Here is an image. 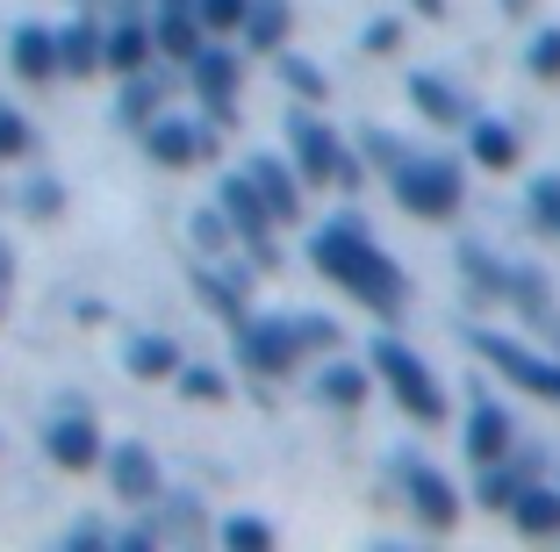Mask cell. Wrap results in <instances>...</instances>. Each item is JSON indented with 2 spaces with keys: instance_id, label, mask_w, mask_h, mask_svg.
Segmentation results:
<instances>
[{
  "instance_id": "cell-1",
  "label": "cell",
  "mask_w": 560,
  "mask_h": 552,
  "mask_svg": "<svg viewBox=\"0 0 560 552\" xmlns=\"http://www.w3.org/2000/svg\"><path fill=\"white\" fill-rule=\"evenodd\" d=\"M310 259H316V273L338 280L360 309H374V316H402L410 309V273L374 244L366 215H330V223L310 237Z\"/></svg>"
},
{
  "instance_id": "cell-2",
  "label": "cell",
  "mask_w": 560,
  "mask_h": 552,
  "mask_svg": "<svg viewBox=\"0 0 560 552\" xmlns=\"http://www.w3.org/2000/svg\"><path fill=\"white\" fill-rule=\"evenodd\" d=\"M288 151H295V173H302V179H316V187H346V195H360V179H366L360 151H352L346 137L330 130L324 115H310V101H302V108H288Z\"/></svg>"
},
{
  "instance_id": "cell-3",
  "label": "cell",
  "mask_w": 560,
  "mask_h": 552,
  "mask_svg": "<svg viewBox=\"0 0 560 552\" xmlns=\"http://www.w3.org/2000/svg\"><path fill=\"white\" fill-rule=\"evenodd\" d=\"M366 374L388 380V395H396V402L410 409L417 423H445V388H439V374H431V366H424V359H417L402 338H374V344H366Z\"/></svg>"
},
{
  "instance_id": "cell-4",
  "label": "cell",
  "mask_w": 560,
  "mask_h": 552,
  "mask_svg": "<svg viewBox=\"0 0 560 552\" xmlns=\"http://www.w3.org/2000/svg\"><path fill=\"white\" fill-rule=\"evenodd\" d=\"M388 195L402 201L410 215H424V223H445V215H460V165L453 158H424V151H410V158L388 165Z\"/></svg>"
},
{
  "instance_id": "cell-5",
  "label": "cell",
  "mask_w": 560,
  "mask_h": 552,
  "mask_svg": "<svg viewBox=\"0 0 560 552\" xmlns=\"http://www.w3.org/2000/svg\"><path fill=\"white\" fill-rule=\"evenodd\" d=\"M215 209H223V223L237 230V244L252 251V273H273L280 266V244H273V209H266V195L252 187V173H223V187H215Z\"/></svg>"
},
{
  "instance_id": "cell-6",
  "label": "cell",
  "mask_w": 560,
  "mask_h": 552,
  "mask_svg": "<svg viewBox=\"0 0 560 552\" xmlns=\"http://www.w3.org/2000/svg\"><path fill=\"white\" fill-rule=\"evenodd\" d=\"M388 481L402 488V509H410L424 531H453V524H460V488H453V473L431 467V459L396 453L388 459Z\"/></svg>"
},
{
  "instance_id": "cell-7",
  "label": "cell",
  "mask_w": 560,
  "mask_h": 552,
  "mask_svg": "<svg viewBox=\"0 0 560 552\" xmlns=\"http://www.w3.org/2000/svg\"><path fill=\"white\" fill-rule=\"evenodd\" d=\"M231 344H237V366L259 374V380H288V374H295V359H302V330H295L288 309H280V316H245Z\"/></svg>"
},
{
  "instance_id": "cell-8",
  "label": "cell",
  "mask_w": 560,
  "mask_h": 552,
  "mask_svg": "<svg viewBox=\"0 0 560 552\" xmlns=\"http://www.w3.org/2000/svg\"><path fill=\"white\" fill-rule=\"evenodd\" d=\"M467 344H475V352L489 359V366L511 380L517 395H539V402H553V409H560V359H539L532 344L503 338V330H467Z\"/></svg>"
},
{
  "instance_id": "cell-9",
  "label": "cell",
  "mask_w": 560,
  "mask_h": 552,
  "mask_svg": "<svg viewBox=\"0 0 560 552\" xmlns=\"http://www.w3.org/2000/svg\"><path fill=\"white\" fill-rule=\"evenodd\" d=\"M187 80H195V94H201V108H209V122H223V130H231V122H237V86H245L237 50L201 44L195 58H187Z\"/></svg>"
},
{
  "instance_id": "cell-10",
  "label": "cell",
  "mask_w": 560,
  "mask_h": 552,
  "mask_svg": "<svg viewBox=\"0 0 560 552\" xmlns=\"http://www.w3.org/2000/svg\"><path fill=\"white\" fill-rule=\"evenodd\" d=\"M101 467H108L116 503H130V509H151L165 495V473H159V459H151V445H108Z\"/></svg>"
},
{
  "instance_id": "cell-11",
  "label": "cell",
  "mask_w": 560,
  "mask_h": 552,
  "mask_svg": "<svg viewBox=\"0 0 560 552\" xmlns=\"http://www.w3.org/2000/svg\"><path fill=\"white\" fill-rule=\"evenodd\" d=\"M44 453L58 459L66 473L101 467V431H94V416H86L80 402H66V416H50V423H44Z\"/></svg>"
},
{
  "instance_id": "cell-12",
  "label": "cell",
  "mask_w": 560,
  "mask_h": 552,
  "mask_svg": "<svg viewBox=\"0 0 560 552\" xmlns=\"http://www.w3.org/2000/svg\"><path fill=\"white\" fill-rule=\"evenodd\" d=\"M195 294H201V309H215L223 324H245L252 316V266H231V259H209L195 273Z\"/></svg>"
},
{
  "instance_id": "cell-13",
  "label": "cell",
  "mask_w": 560,
  "mask_h": 552,
  "mask_svg": "<svg viewBox=\"0 0 560 552\" xmlns=\"http://www.w3.org/2000/svg\"><path fill=\"white\" fill-rule=\"evenodd\" d=\"M511 445H517L511 409L495 402V395H475V409H467V459H475V467H489V459H503Z\"/></svg>"
},
{
  "instance_id": "cell-14",
  "label": "cell",
  "mask_w": 560,
  "mask_h": 552,
  "mask_svg": "<svg viewBox=\"0 0 560 552\" xmlns=\"http://www.w3.org/2000/svg\"><path fill=\"white\" fill-rule=\"evenodd\" d=\"M245 173H252V187L266 195V209H273V223H280V230H288V223H302V173H288V165H280L273 151L245 158Z\"/></svg>"
},
{
  "instance_id": "cell-15",
  "label": "cell",
  "mask_w": 560,
  "mask_h": 552,
  "mask_svg": "<svg viewBox=\"0 0 560 552\" xmlns=\"http://www.w3.org/2000/svg\"><path fill=\"white\" fill-rule=\"evenodd\" d=\"M144 151L159 165H195V158H209V130H195V122H180V115H151Z\"/></svg>"
},
{
  "instance_id": "cell-16",
  "label": "cell",
  "mask_w": 560,
  "mask_h": 552,
  "mask_svg": "<svg viewBox=\"0 0 560 552\" xmlns=\"http://www.w3.org/2000/svg\"><path fill=\"white\" fill-rule=\"evenodd\" d=\"M410 101L424 108V122H439V130H460V122H475V101L445 80V72H417V80H410Z\"/></svg>"
},
{
  "instance_id": "cell-17",
  "label": "cell",
  "mask_w": 560,
  "mask_h": 552,
  "mask_svg": "<svg viewBox=\"0 0 560 552\" xmlns=\"http://www.w3.org/2000/svg\"><path fill=\"white\" fill-rule=\"evenodd\" d=\"M8 58H15V72L30 86H50L58 80V30H44V22H22L15 36H8Z\"/></svg>"
},
{
  "instance_id": "cell-18",
  "label": "cell",
  "mask_w": 560,
  "mask_h": 552,
  "mask_svg": "<svg viewBox=\"0 0 560 552\" xmlns=\"http://www.w3.org/2000/svg\"><path fill=\"white\" fill-rule=\"evenodd\" d=\"M151 58H159V44H151L144 22H116V30H101V72L130 80V72H144Z\"/></svg>"
},
{
  "instance_id": "cell-19",
  "label": "cell",
  "mask_w": 560,
  "mask_h": 552,
  "mask_svg": "<svg viewBox=\"0 0 560 552\" xmlns=\"http://www.w3.org/2000/svg\"><path fill=\"white\" fill-rule=\"evenodd\" d=\"M532 481H539V459H532V453H517V459L503 453V459H489V467H481V488H475V495H481V509H511Z\"/></svg>"
},
{
  "instance_id": "cell-20",
  "label": "cell",
  "mask_w": 560,
  "mask_h": 552,
  "mask_svg": "<svg viewBox=\"0 0 560 552\" xmlns=\"http://www.w3.org/2000/svg\"><path fill=\"white\" fill-rule=\"evenodd\" d=\"M122 366H130L137 380H173L187 366L180 359V338H159V330H137L130 344H122Z\"/></svg>"
},
{
  "instance_id": "cell-21",
  "label": "cell",
  "mask_w": 560,
  "mask_h": 552,
  "mask_svg": "<svg viewBox=\"0 0 560 552\" xmlns=\"http://www.w3.org/2000/svg\"><path fill=\"white\" fill-rule=\"evenodd\" d=\"M151 44L173 58V66H187L201 44H209V30H201V15L195 8H159V22H151Z\"/></svg>"
},
{
  "instance_id": "cell-22",
  "label": "cell",
  "mask_w": 560,
  "mask_h": 552,
  "mask_svg": "<svg viewBox=\"0 0 560 552\" xmlns=\"http://www.w3.org/2000/svg\"><path fill=\"white\" fill-rule=\"evenodd\" d=\"M101 72V22H66L58 30V80H94Z\"/></svg>"
},
{
  "instance_id": "cell-23",
  "label": "cell",
  "mask_w": 560,
  "mask_h": 552,
  "mask_svg": "<svg viewBox=\"0 0 560 552\" xmlns=\"http://www.w3.org/2000/svg\"><path fill=\"white\" fill-rule=\"evenodd\" d=\"M467 151H475V165H489V173H511L517 158H525V144H517L511 122H467Z\"/></svg>"
},
{
  "instance_id": "cell-24",
  "label": "cell",
  "mask_w": 560,
  "mask_h": 552,
  "mask_svg": "<svg viewBox=\"0 0 560 552\" xmlns=\"http://www.w3.org/2000/svg\"><path fill=\"white\" fill-rule=\"evenodd\" d=\"M503 517H511L525 538H560V488H539V481H532L525 495L503 509Z\"/></svg>"
},
{
  "instance_id": "cell-25",
  "label": "cell",
  "mask_w": 560,
  "mask_h": 552,
  "mask_svg": "<svg viewBox=\"0 0 560 552\" xmlns=\"http://www.w3.org/2000/svg\"><path fill=\"white\" fill-rule=\"evenodd\" d=\"M288 30H295V8H288V0H252L245 8V44L252 50H280Z\"/></svg>"
},
{
  "instance_id": "cell-26",
  "label": "cell",
  "mask_w": 560,
  "mask_h": 552,
  "mask_svg": "<svg viewBox=\"0 0 560 552\" xmlns=\"http://www.w3.org/2000/svg\"><path fill=\"white\" fill-rule=\"evenodd\" d=\"M151 531H159V545H165V538H201L209 524H201L195 495H159V503H151Z\"/></svg>"
},
{
  "instance_id": "cell-27",
  "label": "cell",
  "mask_w": 560,
  "mask_h": 552,
  "mask_svg": "<svg viewBox=\"0 0 560 552\" xmlns=\"http://www.w3.org/2000/svg\"><path fill=\"white\" fill-rule=\"evenodd\" d=\"M316 395H324L330 409H360V402H366V366H352V359H330L324 374H316Z\"/></svg>"
},
{
  "instance_id": "cell-28",
  "label": "cell",
  "mask_w": 560,
  "mask_h": 552,
  "mask_svg": "<svg viewBox=\"0 0 560 552\" xmlns=\"http://www.w3.org/2000/svg\"><path fill=\"white\" fill-rule=\"evenodd\" d=\"M503 266L495 251H481V244H460V273H467V294H481V302H503Z\"/></svg>"
},
{
  "instance_id": "cell-29",
  "label": "cell",
  "mask_w": 560,
  "mask_h": 552,
  "mask_svg": "<svg viewBox=\"0 0 560 552\" xmlns=\"http://www.w3.org/2000/svg\"><path fill=\"white\" fill-rule=\"evenodd\" d=\"M159 94H165V86L151 80V66H144V72H130V80H122V101H116V122H130V130H144L151 115H159Z\"/></svg>"
},
{
  "instance_id": "cell-30",
  "label": "cell",
  "mask_w": 560,
  "mask_h": 552,
  "mask_svg": "<svg viewBox=\"0 0 560 552\" xmlns=\"http://www.w3.org/2000/svg\"><path fill=\"white\" fill-rule=\"evenodd\" d=\"M273 66H280V80L295 86V101H310V108L330 94V86H324V72H316L310 58H302V50H288V44H280V50H273Z\"/></svg>"
},
{
  "instance_id": "cell-31",
  "label": "cell",
  "mask_w": 560,
  "mask_h": 552,
  "mask_svg": "<svg viewBox=\"0 0 560 552\" xmlns=\"http://www.w3.org/2000/svg\"><path fill=\"white\" fill-rule=\"evenodd\" d=\"M215 538L237 545V552H266V545H273V524H266V517H223V524H215Z\"/></svg>"
},
{
  "instance_id": "cell-32",
  "label": "cell",
  "mask_w": 560,
  "mask_h": 552,
  "mask_svg": "<svg viewBox=\"0 0 560 552\" xmlns=\"http://www.w3.org/2000/svg\"><path fill=\"white\" fill-rule=\"evenodd\" d=\"M30 151H36V130L22 122V108H8V101H0V165L30 158Z\"/></svg>"
},
{
  "instance_id": "cell-33",
  "label": "cell",
  "mask_w": 560,
  "mask_h": 552,
  "mask_svg": "<svg viewBox=\"0 0 560 552\" xmlns=\"http://www.w3.org/2000/svg\"><path fill=\"white\" fill-rule=\"evenodd\" d=\"M245 8H252V0H195V15H201L209 36H237V30H245Z\"/></svg>"
},
{
  "instance_id": "cell-34",
  "label": "cell",
  "mask_w": 560,
  "mask_h": 552,
  "mask_svg": "<svg viewBox=\"0 0 560 552\" xmlns=\"http://www.w3.org/2000/svg\"><path fill=\"white\" fill-rule=\"evenodd\" d=\"M525 72H532V80H546V86H560V30H539V36H532Z\"/></svg>"
},
{
  "instance_id": "cell-35",
  "label": "cell",
  "mask_w": 560,
  "mask_h": 552,
  "mask_svg": "<svg viewBox=\"0 0 560 552\" xmlns=\"http://www.w3.org/2000/svg\"><path fill=\"white\" fill-rule=\"evenodd\" d=\"M173 380H180V395H187V402H223V395H231V380L215 374V366H180Z\"/></svg>"
},
{
  "instance_id": "cell-36",
  "label": "cell",
  "mask_w": 560,
  "mask_h": 552,
  "mask_svg": "<svg viewBox=\"0 0 560 552\" xmlns=\"http://www.w3.org/2000/svg\"><path fill=\"white\" fill-rule=\"evenodd\" d=\"M532 223H539L546 237H560V173L532 179Z\"/></svg>"
},
{
  "instance_id": "cell-37",
  "label": "cell",
  "mask_w": 560,
  "mask_h": 552,
  "mask_svg": "<svg viewBox=\"0 0 560 552\" xmlns=\"http://www.w3.org/2000/svg\"><path fill=\"white\" fill-rule=\"evenodd\" d=\"M295 330H302V352H338V338H346V330L316 309H295Z\"/></svg>"
},
{
  "instance_id": "cell-38",
  "label": "cell",
  "mask_w": 560,
  "mask_h": 552,
  "mask_svg": "<svg viewBox=\"0 0 560 552\" xmlns=\"http://www.w3.org/2000/svg\"><path fill=\"white\" fill-rule=\"evenodd\" d=\"M360 50H366V58H396V50H402V22L396 15H374V22H366V36H360Z\"/></svg>"
},
{
  "instance_id": "cell-39",
  "label": "cell",
  "mask_w": 560,
  "mask_h": 552,
  "mask_svg": "<svg viewBox=\"0 0 560 552\" xmlns=\"http://www.w3.org/2000/svg\"><path fill=\"white\" fill-rule=\"evenodd\" d=\"M195 244H201V251H209V259H215V251H231V244H237V230L223 223V209H201V215H195Z\"/></svg>"
},
{
  "instance_id": "cell-40",
  "label": "cell",
  "mask_w": 560,
  "mask_h": 552,
  "mask_svg": "<svg viewBox=\"0 0 560 552\" xmlns=\"http://www.w3.org/2000/svg\"><path fill=\"white\" fill-rule=\"evenodd\" d=\"M22 209H30L36 223H50V215L66 209V187H58V179H30V187H22Z\"/></svg>"
},
{
  "instance_id": "cell-41",
  "label": "cell",
  "mask_w": 560,
  "mask_h": 552,
  "mask_svg": "<svg viewBox=\"0 0 560 552\" xmlns=\"http://www.w3.org/2000/svg\"><path fill=\"white\" fill-rule=\"evenodd\" d=\"M66 545H72V552H101V545H116V531L86 517V524H72V531H66Z\"/></svg>"
},
{
  "instance_id": "cell-42",
  "label": "cell",
  "mask_w": 560,
  "mask_h": 552,
  "mask_svg": "<svg viewBox=\"0 0 560 552\" xmlns=\"http://www.w3.org/2000/svg\"><path fill=\"white\" fill-rule=\"evenodd\" d=\"M360 144H366V151H374V158H381V165H396V158H410V144H402V137H388V130H366V137H360Z\"/></svg>"
},
{
  "instance_id": "cell-43",
  "label": "cell",
  "mask_w": 560,
  "mask_h": 552,
  "mask_svg": "<svg viewBox=\"0 0 560 552\" xmlns=\"http://www.w3.org/2000/svg\"><path fill=\"white\" fill-rule=\"evenodd\" d=\"M8 280H15V244L0 237V287H8Z\"/></svg>"
},
{
  "instance_id": "cell-44",
  "label": "cell",
  "mask_w": 560,
  "mask_h": 552,
  "mask_svg": "<svg viewBox=\"0 0 560 552\" xmlns=\"http://www.w3.org/2000/svg\"><path fill=\"white\" fill-rule=\"evenodd\" d=\"M410 8H417V15H424V22H439L445 8H453V0H410Z\"/></svg>"
},
{
  "instance_id": "cell-45",
  "label": "cell",
  "mask_w": 560,
  "mask_h": 552,
  "mask_svg": "<svg viewBox=\"0 0 560 552\" xmlns=\"http://www.w3.org/2000/svg\"><path fill=\"white\" fill-rule=\"evenodd\" d=\"M159 8H195V0H159Z\"/></svg>"
},
{
  "instance_id": "cell-46",
  "label": "cell",
  "mask_w": 560,
  "mask_h": 552,
  "mask_svg": "<svg viewBox=\"0 0 560 552\" xmlns=\"http://www.w3.org/2000/svg\"><path fill=\"white\" fill-rule=\"evenodd\" d=\"M503 8H532V0H503Z\"/></svg>"
},
{
  "instance_id": "cell-47",
  "label": "cell",
  "mask_w": 560,
  "mask_h": 552,
  "mask_svg": "<svg viewBox=\"0 0 560 552\" xmlns=\"http://www.w3.org/2000/svg\"><path fill=\"white\" fill-rule=\"evenodd\" d=\"M0 309H8V294H0Z\"/></svg>"
}]
</instances>
